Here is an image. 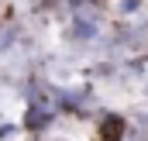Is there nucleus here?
I'll return each instance as SVG.
<instances>
[{"mask_svg": "<svg viewBox=\"0 0 148 141\" xmlns=\"http://www.w3.org/2000/svg\"><path fill=\"white\" fill-rule=\"evenodd\" d=\"M97 138L100 141H127V120L121 114H103L100 124H97Z\"/></svg>", "mask_w": 148, "mask_h": 141, "instance_id": "1", "label": "nucleus"}, {"mask_svg": "<svg viewBox=\"0 0 148 141\" xmlns=\"http://www.w3.org/2000/svg\"><path fill=\"white\" fill-rule=\"evenodd\" d=\"M52 120H55V110L45 107V100H31L28 103V117H24V127L28 131H45Z\"/></svg>", "mask_w": 148, "mask_h": 141, "instance_id": "2", "label": "nucleus"}, {"mask_svg": "<svg viewBox=\"0 0 148 141\" xmlns=\"http://www.w3.org/2000/svg\"><path fill=\"white\" fill-rule=\"evenodd\" d=\"M97 31H100V24H97L93 17H83V14H76V17H73V35L79 38V41L97 38Z\"/></svg>", "mask_w": 148, "mask_h": 141, "instance_id": "3", "label": "nucleus"}, {"mask_svg": "<svg viewBox=\"0 0 148 141\" xmlns=\"http://www.w3.org/2000/svg\"><path fill=\"white\" fill-rule=\"evenodd\" d=\"M138 7H141V0H124V3H121V10H124V14H134Z\"/></svg>", "mask_w": 148, "mask_h": 141, "instance_id": "4", "label": "nucleus"}, {"mask_svg": "<svg viewBox=\"0 0 148 141\" xmlns=\"http://www.w3.org/2000/svg\"><path fill=\"white\" fill-rule=\"evenodd\" d=\"M10 134H14V124H0V141L10 138Z\"/></svg>", "mask_w": 148, "mask_h": 141, "instance_id": "5", "label": "nucleus"}]
</instances>
